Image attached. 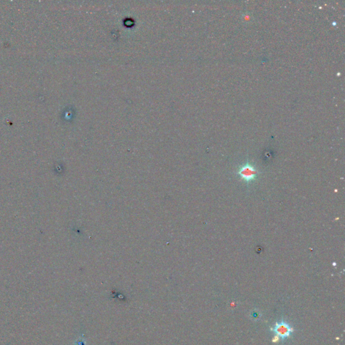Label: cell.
Wrapping results in <instances>:
<instances>
[{
  "mask_svg": "<svg viewBox=\"0 0 345 345\" xmlns=\"http://www.w3.org/2000/svg\"><path fill=\"white\" fill-rule=\"evenodd\" d=\"M237 173L247 184H250L256 180L259 172L253 165L248 163L239 167Z\"/></svg>",
  "mask_w": 345,
  "mask_h": 345,
  "instance_id": "cell-1",
  "label": "cell"
},
{
  "mask_svg": "<svg viewBox=\"0 0 345 345\" xmlns=\"http://www.w3.org/2000/svg\"><path fill=\"white\" fill-rule=\"evenodd\" d=\"M272 330L275 332L277 337L281 338L282 339L289 337L293 331L291 327L284 322H280V323H276L275 327L272 329Z\"/></svg>",
  "mask_w": 345,
  "mask_h": 345,
  "instance_id": "cell-2",
  "label": "cell"
}]
</instances>
